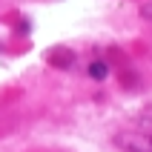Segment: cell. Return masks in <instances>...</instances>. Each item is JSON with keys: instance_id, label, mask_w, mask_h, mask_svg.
I'll list each match as a JSON object with an SVG mask.
<instances>
[{"instance_id": "cell-1", "label": "cell", "mask_w": 152, "mask_h": 152, "mask_svg": "<svg viewBox=\"0 0 152 152\" xmlns=\"http://www.w3.org/2000/svg\"><path fill=\"white\" fill-rule=\"evenodd\" d=\"M115 144L126 152H152V132H121Z\"/></svg>"}, {"instance_id": "cell-2", "label": "cell", "mask_w": 152, "mask_h": 152, "mask_svg": "<svg viewBox=\"0 0 152 152\" xmlns=\"http://www.w3.org/2000/svg\"><path fill=\"white\" fill-rule=\"evenodd\" d=\"M49 63H52V66H60V69H69L72 63H75V55L66 52V49H55L49 55Z\"/></svg>"}, {"instance_id": "cell-3", "label": "cell", "mask_w": 152, "mask_h": 152, "mask_svg": "<svg viewBox=\"0 0 152 152\" xmlns=\"http://www.w3.org/2000/svg\"><path fill=\"white\" fill-rule=\"evenodd\" d=\"M106 75H109V66H106L103 60H92V63H89V77H95V80H103Z\"/></svg>"}, {"instance_id": "cell-4", "label": "cell", "mask_w": 152, "mask_h": 152, "mask_svg": "<svg viewBox=\"0 0 152 152\" xmlns=\"http://www.w3.org/2000/svg\"><path fill=\"white\" fill-rule=\"evenodd\" d=\"M141 17H146V20H152V3H146V6H141Z\"/></svg>"}]
</instances>
